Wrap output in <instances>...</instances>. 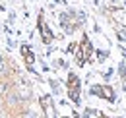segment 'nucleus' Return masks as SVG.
<instances>
[{
    "label": "nucleus",
    "mask_w": 126,
    "mask_h": 118,
    "mask_svg": "<svg viewBox=\"0 0 126 118\" xmlns=\"http://www.w3.org/2000/svg\"><path fill=\"white\" fill-rule=\"evenodd\" d=\"M97 116H99V118H110V116H107L105 112H97Z\"/></svg>",
    "instance_id": "7"
},
{
    "label": "nucleus",
    "mask_w": 126,
    "mask_h": 118,
    "mask_svg": "<svg viewBox=\"0 0 126 118\" xmlns=\"http://www.w3.org/2000/svg\"><path fill=\"white\" fill-rule=\"evenodd\" d=\"M37 29H39V37H41V43L43 44H50L54 41V33L50 31L43 12H39V17H37Z\"/></svg>",
    "instance_id": "3"
},
{
    "label": "nucleus",
    "mask_w": 126,
    "mask_h": 118,
    "mask_svg": "<svg viewBox=\"0 0 126 118\" xmlns=\"http://www.w3.org/2000/svg\"><path fill=\"white\" fill-rule=\"evenodd\" d=\"M91 95L103 99V101H109V103L116 101V91L110 87V85H105V83H95V85H91Z\"/></svg>",
    "instance_id": "4"
},
{
    "label": "nucleus",
    "mask_w": 126,
    "mask_h": 118,
    "mask_svg": "<svg viewBox=\"0 0 126 118\" xmlns=\"http://www.w3.org/2000/svg\"><path fill=\"white\" fill-rule=\"evenodd\" d=\"M60 25L66 33H74L81 25V15H78L76 12H62L60 14Z\"/></svg>",
    "instance_id": "2"
},
{
    "label": "nucleus",
    "mask_w": 126,
    "mask_h": 118,
    "mask_svg": "<svg viewBox=\"0 0 126 118\" xmlns=\"http://www.w3.org/2000/svg\"><path fill=\"white\" fill-rule=\"evenodd\" d=\"M39 106H41V112H43V118H58L56 114V106H54V99L52 95H41L39 97Z\"/></svg>",
    "instance_id": "5"
},
{
    "label": "nucleus",
    "mask_w": 126,
    "mask_h": 118,
    "mask_svg": "<svg viewBox=\"0 0 126 118\" xmlns=\"http://www.w3.org/2000/svg\"><path fill=\"white\" fill-rule=\"evenodd\" d=\"M66 93L70 97V101L74 104H79V97H81V79L78 77V74L68 72L66 77Z\"/></svg>",
    "instance_id": "1"
},
{
    "label": "nucleus",
    "mask_w": 126,
    "mask_h": 118,
    "mask_svg": "<svg viewBox=\"0 0 126 118\" xmlns=\"http://www.w3.org/2000/svg\"><path fill=\"white\" fill-rule=\"evenodd\" d=\"M19 52H21V58H23L25 68H27L29 72H35V70H33V64H35V52L31 50V46H29V44H21V46H19Z\"/></svg>",
    "instance_id": "6"
},
{
    "label": "nucleus",
    "mask_w": 126,
    "mask_h": 118,
    "mask_svg": "<svg viewBox=\"0 0 126 118\" xmlns=\"http://www.w3.org/2000/svg\"><path fill=\"white\" fill-rule=\"evenodd\" d=\"M60 118H70V116H60Z\"/></svg>",
    "instance_id": "9"
},
{
    "label": "nucleus",
    "mask_w": 126,
    "mask_h": 118,
    "mask_svg": "<svg viewBox=\"0 0 126 118\" xmlns=\"http://www.w3.org/2000/svg\"><path fill=\"white\" fill-rule=\"evenodd\" d=\"M54 2H58V4H64V2H66V0H54Z\"/></svg>",
    "instance_id": "8"
}]
</instances>
